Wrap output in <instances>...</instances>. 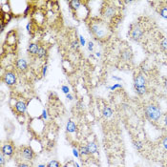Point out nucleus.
I'll use <instances>...</instances> for the list:
<instances>
[{
  "label": "nucleus",
  "mask_w": 167,
  "mask_h": 167,
  "mask_svg": "<svg viewBox=\"0 0 167 167\" xmlns=\"http://www.w3.org/2000/svg\"><path fill=\"white\" fill-rule=\"evenodd\" d=\"M90 32L95 36L96 39H104L108 36L109 30L106 27V24L103 23V21L100 20H92L90 21Z\"/></svg>",
  "instance_id": "1"
},
{
  "label": "nucleus",
  "mask_w": 167,
  "mask_h": 167,
  "mask_svg": "<svg viewBox=\"0 0 167 167\" xmlns=\"http://www.w3.org/2000/svg\"><path fill=\"white\" fill-rule=\"evenodd\" d=\"M144 112H145V116L149 118L150 120L158 121L161 116V109L158 105L155 104H149L144 108Z\"/></svg>",
  "instance_id": "2"
},
{
  "label": "nucleus",
  "mask_w": 167,
  "mask_h": 167,
  "mask_svg": "<svg viewBox=\"0 0 167 167\" xmlns=\"http://www.w3.org/2000/svg\"><path fill=\"white\" fill-rule=\"evenodd\" d=\"M3 80H4V82L8 85V86H13V85L16 83V73H13V71L6 72L5 75L3 76Z\"/></svg>",
  "instance_id": "3"
},
{
  "label": "nucleus",
  "mask_w": 167,
  "mask_h": 167,
  "mask_svg": "<svg viewBox=\"0 0 167 167\" xmlns=\"http://www.w3.org/2000/svg\"><path fill=\"white\" fill-rule=\"evenodd\" d=\"M102 14L106 18H112L116 14V7L112 5L105 6L102 8Z\"/></svg>",
  "instance_id": "4"
},
{
  "label": "nucleus",
  "mask_w": 167,
  "mask_h": 167,
  "mask_svg": "<svg viewBox=\"0 0 167 167\" xmlns=\"http://www.w3.org/2000/svg\"><path fill=\"white\" fill-rule=\"evenodd\" d=\"M131 38L134 40H139L143 35V30L139 27V26H135V28L131 30Z\"/></svg>",
  "instance_id": "5"
},
{
  "label": "nucleus",
  "mask_w": 167,
  "mask_h": 167,
  "mask_svg": "<svg viewBox=\"0 0 167 167\" xmlns=\"http://www.w3.org/2000/svg\"><path fill=\"white\" fill-rule=\"evenodd\" d=\"M22 157H23L25 159H27V161H31V159H33L35 157V153H33V151L31 147H24L23 149H22Z\"/></svg>",
  "instance_id": "6"
},
{
  "label": "nucleus",
  "mask_w": 167,
  "mask_h": 167,
  "mask_svg": "<svg viewBox=\"0 0 167 167\" xmlns=\"http://www.w3.org/2000/svg\"><path fill=\"white\" fill-rule=\"evenodd\" d=\"M16 66L17 70H19L20 72H25L26 70L28 69V63L23 58L17 59L16 62Z\"/></svg>",
  "instance_id": "7"
},
{
  "label": "nucleus",
  "mask_w": 167,
  "mask_h": 167,
  "mask_svg": "<svg viewBox=\"0 0 167 167\" xmlns=\"http://www.w3.org/2000/svg\"><path fill=\"white\" fill-rule=\"evenodd\" d=\"M1 153L5 156H12L13 154V147L9 143H6L1 148Z\"/></svg>",
  "instance_id": "8"
},
{
  "label": "nucleus",
  "mask_w": 167,
  "mask_h": 167,
  "mask_svg": "<svg viewBox=\"0 0 167 167\" xmlns=\"http://www.w3.org/2000/svg\"><path fill=\"white\" fill-rule=\"evenodd\" d=\"M26 109H27V104H26L24 101L18 100V101L16 103V110L19 114H24L26 112Z\"/></svg>",
  "instance_id": "9"
},
{
  "label": "nucleus",
  "mask_w": 167,
  "mask_h": 167,
  "mask_svg": "<svg viewBox=\"0 0 167 167\" xmlns=\"http://www.w3.org/2000/svg\"><path fill=\"white\" fill-rule=\"evenodd\" d=\"M146 79L142 74H139L135 77V87L136 86H145Z\"/></svg>",
  "instance_id": "10"
},
{
  "label": "nucleus",
  "mask_w": 167,
  "mask_h": 167,
  "mask_svg": "<svg viewBox=\"0 0 167 167\" xmlns=\"http://www.w3.org/2000/svg\"><path fill=\"white\" fill-rule=\"evenodd\" d=\"M39 50V45L38 43H30L29 47H28V52L29 54H31L32 55L38 54Z\"/></svg>",
  "instance_id": "11"
},
{
  "label": "nucleus",
  "mask_w": 167,
  "mask_h": 167,
  "mask_svg": "<svg viewBox=\"0 0 167 167\" xmlns=\"http://www.w3.org/2000/svg\"><path fill=\"white\" fill-rule=\"evenodd\" d=\"M69 7L71 10H74L75 12H76L82 6H81V1H79V0H71V1H69Z\"/></svg>",
  "instance_id": "12"
},
{
  "label": "nucleus",
  "mask_w": 167,
  "mask_h": 167,
  "mask_svg": "<svg viewBox=\"0 0 167 167\" xmlns=\"http://www.w3.org/2000/svg\"><path fill=\"white\" fill-rule=\"evenodd\" d=\"M66 129L69 133H74V132L76 131V125L75 124V122L74 121L69 120L68 123H67V125H66Z\"/></svg>",
  "instance_id": "13"
},
{
  "label": "nucleus",
  "mask_w": 167,
  "mask_h": 167,
  "mask_svg": "<svg viewBox=\"0 0 167 167\" xmlns=\"http://www.w3.org/2000/svg\"><path fill=\"white\" fill-rule=\"evenodd\" d=\"M87 149L89 151V153L91 154H95L98 152V146H96V144L95 142H90V143H88V145H87Z\"/></svg>",
  "instance_id": "14"
},
{
  "label": "nucleus",
  "mask_w": 167,
  "mask_h": 167,
  "mask_svg": "<svg viewBox=\"0 0 167 167\" xmlns=\"http://www.w3.org/2000/svg\"><path fill=\"white\" fill-rule=\"evenodd\" d=\"M132 57V53H131V51L130 50H125L122 52V54H121V58L123 59L124 61H128L130 60Z\"/></svg>",
  "instance_id": "15"
},
{
  "label": "nucleus",
  "mask_w": 167,
  "mask_h": 167,
  "mask_svg": "<svg viewBox=\"0 0 167 167\" xmlns=\"http://www.w3.org/2000/svg\"><path fill=\"white\" fill-rule=\"evenodd\" d=\"M36 55H38V57L40 58V59L44 58L47 55V50L44 47H39L38 53V54H36Z\"/></svg>",
  "instance_id": "16"
},
{
  "label": "nucleus",
  "mask_w": 167,
  "mask_h": 167,
  "mask_svg": "<svg viewBox=\"0 0 167 167\" xmlns=\"http://www.w3.org/2000/svg\"><path fill=\"white\" fill-rule=\"evenodd\" d=\"M135 89H136L137 93H138V94L140 95V96L144 95L146 93V91H147L146 86H136Z\"/></svg>",
  "instance_id": "17"
},
{
  "label": "nucleus",
  "mask_w": 167,
  "mask_h": 167,
  "mask_svg": "<svg viewBox=\"0 0 167 167\" xmlns=\"http://www.w3.org/2000/svg\"><path fill=\"white\" fill-rule=\"evenodd\" d=\"M102 114H103V116H104L105 117H110L113 115V111H112V109L110 108V107H105V108L103 109Z\"/></svg>",
  "instance_id": "18"
},
{
  "label": "nucleus",
  "mask_w": 167,
  "mask_h": 167,
  "mask_svg": "<svg viewBox=\"0 0 167 167\" xmlns=\"http://www.w3.org/2000/svg\"><path fill=\"white\" fill-rule=\"evenodd\" d=\"M159 14H161V16L163 18L167 19V6L162 7V8L161 9V11H159Z\"/></svg>",
  "instance_id": "19"
},
{
  "label": "nucleus",
  "mask_w": 167,
  "mask_h": 167,
  "mask_svg": "<svg viewBox=\"0 0 167 167\" xmlns=\"http://www.w3.org/2000/svg\"><path fill=\"white\" fill-rule=\"evenodd\" d=\"M79 152H80V154L82 155V156H88V155H90V153H89V151H88V149H87V146L80 147Z\"/></svg>",
  "instance_id": "20"
},
{
  "label": "nucleus",
  "mask_w": 167,
  "mask_h": 167,
  "mask_svg": "<svg viewBox=\"0 0 167 167\" xmlns=\"http://www.w3.org/2000/svg\"><path fill=\"white\" fill-rule=\"evenodd\" d=\"M47 167H60V164H59V162L57 161H52L48 163Z\"/></svg>",
  "instance_id": "21"
},
{
  "label": "nucleus",
  "mask_w": 167,
  "mask_h": 167,
  "mask_svg": "<svg viewBox=\"0 0 167 167\" xmlns=\"http://www.w3.org/2000/svg\"><path fill=\"white\" fill-rule=\"evenodd\" d=\"M161 47L163 51H166L167 52V38H164L161 42Z\"/></svg>",
  "instance_id": "22"
},
{
  "label": "nucleus",
  "mask_w": 167,
  "mask_h": 167,
  "mask_svg": "<svg viewBox=\"0 0 167 167\" xmlns=\"http://www.w3.org/2000/svg\"><path fill=\"white\" fill-rule=\"evenodd\" d=\"M61 91L66 95L70 94V88L67 86V85H62V86H61Z\"/></svg>",
  "instance_id": "23"
},
{
  "label": "nucleus",
  "mask_w": 167,
  "mask_h": 167,
  "mask_svg": "<svg viewBox=\"0 0 167 167\" xmlns=\"http://www.w3.org/2000/svg\"><path fill=\"white\" fill-rule=\"evenodd\" d=\"M142 142H135V147L137 148V149L138 150H140L142 148Z\"/></svg>",
  "instance_id": "24"
},
{
  "label": "nucleus",
  "mask_w": 167,
  "mask_h": 167,
  "mask_svg": "<svg viewBox=\"0 0 167 167\" xmlns=\"http://www.w3.org/2000/svg\"><path fill=\"white\" fill-rule=\"evenodd\" d=\"M4 154H2L0 155V164H1V166L4 165V163H5V158H4Z\"/></svg>",
  "instance_id": "25"
},
{
  "label": "nucleus",
  "mask_w": 167,
  "mask_h": 167,
  "mask_svg": "<svg viewBox=\"0 0 167 167\" xmlns=\"http://www.w3.org/2000/svg\"><path fill=\"white\" fill-rule=\"evenodd\" d=\"M47 70H48V65L45 64L43 67H42V76H45L46 74H47Z\"/></svg>",
  "instance_id": "26"
},
{
  "label": "nucleus",
  "mask_w": 167,
  "mask_h": 167,
  "mask_svg": "<svg viewBox=\"0 0 167 167\" xmlns=\"http://www.w3.org/2000/svg\"><path fill=\"white\" fill-rule=\"evenodd\" d=\"M110 90H116L117 88H122L121 86V84H115L113 85V86H111V87H108Z\"/></svg>",
  "instance_id": "27"
},
{
  "label": "nucleus",
  "mask_w": 167,
  "mask_h": 167,
  "mask_svg": "<svg viewBox=\"0 0 167 167\" xmlns=\"http://www.w3.org/2000/svg\"><path fill=\"white\" fill-rule=\"evenodd\" d=\"M88 50L90 52H92L93 50H94V43H93L92 41L88 42Z\"/></svg>",
  "instance_id": "28"
},
{
  "label": "nucleus",
  "mask_w": 167,
  "mask_h": 167,
  "mask_svg": "<svg viewBox=\"0 0 167 167\" xmlns=\"http://www.w3.org/2000/svg\"><path fill=\"white\" fill-rule=\"evenodd\" d=\"M79 43H80V45H81V46H84V45H85V43H86V42H85V38H83L82 35H80V36H79Z\"/></svg>",
  "instance_id": "29"
},
{
  "label": "nucleus",
  "mask_w": 167,
  "mask_h": 167,
  "mask_svg": "<svg viewBox=\"0 0 167 167\" xmlns=\"http://www.w3.org/2000/svg\"><path fill=\"white\" fill-rule=\"evenodd\" d=\"M73 154H74V156H75L76 158H79V151H77L76 149H75V148H74V149H73Z\"/></svg>",
  "instance_id": "30"
},
{
  "label": "nucleus",
  "mask_w": 167,
  "mask_h": 167,
  "mask_svg": "<svg viewBox=\"0 0 167 167\" xmlns=\"http://www.w3.org/2000/svg\"><path fill=\"white\" fill-rule=\"evenodd\" d=\"M162 144H163V146H164V148L167 150V136L165 137L164 139H163L162 140Z\"/></svg>",
  "instance_id": "31"
},
{
  "label": "nucleus",
  "mask_w": 167,
  "mask_h": 167,
  "mask_svg": "<svg viewBox=\"0 0 167 167\" xmlns=\"http://www.w3.org/2000/svg\"><path fill=\"white\" fill-rule=\"evenodd\" d=\"M72 47L74 48V49H77V48H79V42L77 41L72 42Z\"/></svg>",
  "instance_id": "32"
},
{
  "label": "nucleus",
  "mask_w": 167,
  "mask_h": 167,
  "mask_svg": "<svg viewBox=\"0 0 167 167\" xmlns=\"http://www.w3.org/2000/svg\"><path fill=\"white\" fill-rule=\"evenodd\" d=\"M42 118L43 120H47V111L46 110L42 111Z\"/></svg>",
  "instance_id": "33"
},
{
  "label": "nucleus",
  "mask_w": 167,
  "mask_h": 167,
  "mask_svg": "<svg viewBox=\"0 0 167 167\" xmlns=\"http://www.w3.org/2000/svg\"><path fill=\"white\" fill-rule=\"evenodd\" d=\"M18 167H31V166L27 164V163H20V164L18 165Z\"/></svg>",
  "instance_id": "34"
},
{
  "label": "nucleus",
  "mask_w": 167,
  "mask_h": 167,
  "mask_svg": "<svg viewBox=\"0 0 167 167\" xmlns=\"http://www.w3.org/2000/svg\"><path fill=\"white\" fill-rule=\"evenodd\" d=\"M66 98H68L69 100H73V99H74V96H73L71 94H68V95H66Z\"/></svg>",
  "instance_id": "35"
},
{
  "label": "nucleus",
  "mask_w": 167,
  "mask_h": 167,
  "mask_svg": "<svg viewBox=\"0 0 167 167\" xmlns=\"http://www.w3.org/2000/svg\"><path fill=\"white\" fill-rule=\"evenodd\" d=\"M26 29H27L28 32H30V29H31V23H30V22L27 24V26H26Z\"/></svg>",
  "instance_id": "36"
},
{
  "label": "nucleus",
  "mask_w": 167,
  "mask_h": 167,
  "mask_svg": "<svg viewBox=\"0 0 167 167\" xmlns=\"http://www.w3.org/2000/svg\"><path fill=\"white\" fill-rule=\"evenodd\" d=\"M113 79H116V80H118V81H121V79H120V77H117V76H113Z\"/></svg>",
  "instance_id": "37"
},
{
  "label": "nucleus",
  "mask_w": 167,
  "mask_h": 167,
  "mask_svg": "<svg viewBox=\"0 0 167 167\" xmlns=\"http://www.w3.org/2000/svg\"><path fill=\"white\" fill-rule=\"evenodd\" d=\"M165 124L167 125V114H166V116H165Z\"/></svg>",
  "instance_id": "38"
},
{
  "label": "nucleus",
  "mask_w": 167,
  "mask_h": 167,
  "mask_svg": "<svg viewBox=\"0 0 167 167\" xmlns=\"http://www.w3.org/2000/svg\"><path fill=\"white\" fill-rule=\"evenodd\" d=\"M38 167H47V166H45V165H43V164H40Z\"/></svg>",
  "instance_id": "39"
},
{
  "label": "nucleus",
  "mask_w": 167,
  "mask_h": 167,
  "mask_svg": "<svg viewBox=\"0 0 167 167\" xmlns=\"http://www.w3.org/2000/svg\"><path fill=\"white\" fill-rule=\"evenodd\" d=\"M96 57H100V53H96Z\"/></svg>",
  "instance_id": "40"
},
{
  "label": "nucleus",
  "mask_w": 167,
  "mask_h": 167,
  "mask_svg": "<svg viewBox=\"0 0 167 167\" xmlns=\"http://www.w3.org/2000/svg\"><path fill=\"white\" fill-rule=\"evenodd\" d=\"M164 83H165V87H167V80H165V82H164Z\"/></svg>",
  "instance_id": "41"
},
{
  "label": "nucleus",
  "mask_w": 167,
  "mask_h": 167,
  "mask_svg": "<svg viewBox=\"0 0 167 167\" xmlns=\"http://www.w3.org/2000/svg\"><path fill=\"white\" fill-rule=\"evenodd\" d=\"M76 167H79V165L77 164V163H76Z\"/></svg>",
  "instance_id": "42"
}]
</instances>
